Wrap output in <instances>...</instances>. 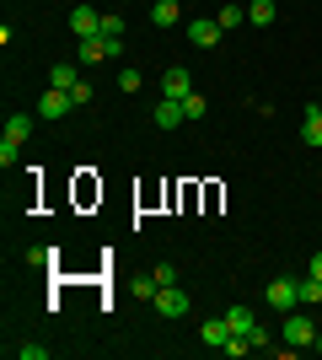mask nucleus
<instances>
[{"label":"nucleus","mask_w":322,"mask_h":360,"mask_svg":"<svg viewBox=\"0 0 322 360\" xmlns=\"http://www.w3.org/2000/svg\"><path fill=\"white\" fill-rule=\"evenodd\" d=\"M317 333H322V323H311L307 312H285V345L290 349H311Z\"/></svg>","instance_id":"f257e3e1"},{"label":"nucleus","mask_w":322,"mask_h":360,"mask_svg":"<svg viewBox=\"0 0 322 360\" xmlns=\"http://www.w3.org/2000/svg\"><path fill=\"white\" fill-rule=\"evenodd\" d=\"M70 108H76V97H70V91H60V86H48V91H43V103H38V119H48V124H60L65 113H70Z\"/></svg>","instance_id":"f03ea898"},{"label":"nucleus","mask_w":322,"mask_h":360,"mask_svg":"<svg viewBox=\"0 0 322 360\" xmlns=\"http://www.w3.org/2000/svg\"><path fill=\"white\" fill-rule=\"evenodd\" d=\"M220 38H226V32H220V22H215V16L188 22V44H194V49H220Z\"/></svg>","instance_id":"7ed1b4c3"},{"label":"nucleus","mask_w":322,"mask_h":360,"mask_svg":"<svg viewBox=\"0 0 322 360\" xmlns=\"http://www.w3.org/2000/svg\"><path fill=\"white\" fill-rule=\"evenodd\" d=\"M269 307L274 312H295L301 307V280H274L269 285Z\"/></svg>","instance_id":"20e7f679"},{"label":"nucleus","mask_w":322,"mask_h":360,"mask_svg":"<svg viewBox=\"0 0 322 360\" xmlns=\"http://www.w3.org/2000/svg\"><path fill=\"white\" fill-rule=\"evenodd\" d=\"M188 307H194V301L183 296V285H161V290H156V312H161V317H183Z\"/></svg>","instance_id":"39448f33"},{"label":"nucleus","mask_w":322,"mask_h":360,"mask_svg":"<svg viewBox=\"0 0 322 360\" xmlns=\"http://www.w3.org/2000/svg\"><path fill=\"white\" fill-rule=\"evenodd\" d=\"M70 32H76V38H97V32H102L97 6H76V11H70Z\"/></svg>","instance_id":"423d86ee"},{"label":"nucleus","mask_w":322,"mask_h":360,"mask_svg":"<svg viewBox=\"0 0 322 360\" xmlns=\"http://www.w3.org/2000/svg\"><path fill=\"white\" fill-rule=\"evenodd\" d=\"M151 119H156V129H183V119H188V113H183V103H177V97H161Z\"/></svg>","instance_id":"0eeeda50"},{"label":"nucleus","mask_w":322,"mask_h":360,"mask_svg":"<svg viewBox=\"0 0 322 360\" xmlns=\"http://www.w3.org/2000/svg\"><path fill=\"white\" fill-rule=\"evenodd\" d=\"M188 91H194V75H188L183 65H172V70L161 75V97H177V103H183Z\"/></svg>","instance_id":"6e6552de"},{"label":"nucleus","mask_w":322,"mask_h":360,"mask_svg":"<svg viewBox=\"0 0 322 360\" xmlns=\"http://www.w3.org/2000/svg\"><path fill=\"white\" fill-rule=\"evenodd\" d=\"M107 60V38H76V65H102Z\"/></svg>","instance_id":"1a4fd4ad"},{"label":"nucleus","mask_w":322,"mask_h":360,"mask_svg":"<svg viewBox=\"0 0 322 360\" xmlns=\"http://www.w3.org/2000/svg\"><path fill=\"white\" fill-rule=\"evenodd\" d=\"M199 339H204L210 349H226V339H231V323H226V317H204V323H199Z\"/></svg>","instance_id":"9d476101"},{"label":"nucleus","mask_w":322,"mask_h":360,"mask_svg":"<svg viewBox=\"0 0 322 360\" xmlns=\"http://www.w3.org/2000/svg\"><path fill=\"white\" fill-rule=\"evenodd\" d=\"M301 140H307L311 150L322 146V103H311V108H307V124H301Z\"/></svg>","instance_id":"9b49d317"},{"label":"nucleus","mask_w":322,"mask_h":360,"mask_svg":"<svg viewBox=\"0 0 322 360\" xmlns=\"http://www.w3.org/2000/svg\"><path fill=\"white\" fill-rule=\"evenodd\" d=\"M81 81V65H70V60H60L54 70H48V86H60V91H70Z\"/></svg>","instance_id":"f8f14e48"},{"label":"nucleus","mask_w":322,"mask_h":360,"mask_svg":"<svg viewBox=\"0 0 322 360\" xmlns=\"http://www.w3.org/2000/svg\"><path fill=\"white\" fill-rule=\"evenodd\" d=\"M177 16H183L177 0H156V6H151V22H156V27H177Z\"/></svg>","instance_id":"ddd939ff"},{"label":"nucleus","mask_w":322,"mask_h":360,"mask_svg":"<svg viewBox=\"0 0 322 360\" xmlns=\"http://www.w3.org/2000/svg\"><path fill=\"white\" fill-rule=\"evenodd\" d=\"M274 16H279V6H274V0H253V6H247V22H253V27H269Z\"/></svg>","instance_id":"4468645a"},{"label":"nucleus","mask_w":322,"mask_h":360,"mask_svg":"<svg viewBox=\"0 0 322 360\" xmlns=\"http://www.w3.org/2000/svg\"><path fill=\"white\" fill-rule=\"evenodd\" d=\"M226 323H231V333H253V328H258L253 307H231V312H226Z\"/></svg>","instance_id":"2eb2a0df"},{"label":"nucleus","mask_w":322,"mask_h":360,"mask_svg":"<svg viewBox=\"0 0 322 360\" xmlns=\"http://www.w3.org/2000/svg\"><path fill=\"white\" fill-rule=\"evenodd\" d=\"M27 135H32V119H27V113H11V119H6V140L27 146Z\"/></svg>","instance_id":"dca6fc26"},{"label":"nucleus","mask_w":322,"mask_h":360,"mask_svg":"<svg viewBox=\"0 0 322 360\" xmlns=\"http://www.w3.org/2000/svg\"><path fill=\"white\" fill-rule=\"evenodd\" d=\"M183 113H188V124H199L204 113H210V97H204V91H188V97H183Z\"/></svg>","instance_id":"f3484780"},{"label":"nucleus","mask_w":322,"mask_h":360,"mask_svg":"<svg viewBox=\"0 0 322 360\" xmlns=\"http://www.w3.org/2000/svg\"><path fill=\"white\" fill-rule=\"evenodd\" d=\"M215 22H220V32L242 27V22H247V6H220V11H215Z\"/></svg>","instance_id":"a211bd4d"},{"label":"nucleus","mask_w":322,"mask_h":360,"mask_svg":"<svg viewBox=\"0 0 322 360\" xmlns=\"http://www.w3.org/2000/svg\"><path fill=\"white\" fill-rule=\"evenodd\" d=\"M22 258H27L32 269H48V264H54V258H60V253H54V248H27V253H22Z\"/></svg>","instance_id":"6ab92c4d"},{"label":"nucleus","mask_w":322,"mask_h":360,"mask_svg":"<svg viewBox=\"0 0 322 360\" xmlns=\"http://www.w3.org/2000/svg\"><path fill=\"white\" fill-rule=\"evenodd\" d=\"M301 301H307V307H317V301H322V280H317V274L301 280Z\"/></svg>","instance_id":"aec40b11"},{"label":"nucleus","mask_w":322,"mask_h":360,"mask_svg":"<svg viewBox=\"0 0 322 360\" xmlns=\"http://www.w3.org/2000/svg\"><path fill=\"white\" fill-rule=\"evenodd\" d=\"M16 162H22V146H16V140H0V167H6V172H11Z\"/></svg>","instance_id":"412c9836"},{"label":"nucleus","mask_w":322,"mask_h":360,"mask_svg":"<svg viewBox=\"0 0 322 360\" xmlns=\"http://www.w3.org/2000/svg\"><path fill=\"white\" fill-rule=\"evenodd\" d=\"M156 290H161V285H156V274H140V280H135V296L140 301H156Z\"/></svg>","instance_id":"4be33fe9"},{"label":"nucleus","mask_w":322,"mask_h":360,"mask_svg":"<svg viewBox=\"0 0 322 360\" xmlns=\"http://www.w3.org/2000/svg\"><path fill=\"white\" fill-rule=\"evenodd\" d=\"M145 81H140V70H119V91H140Z\"/></svg>","instance_id":"5701e85b"},{"label":"nucleus","mask_w":322,"mask_h":360,"mask_svg":"<svg viewBox=\"0 0 322 360\" xmlns=\"http://www.w3.org/2000/svg\"><path fill=\"white\" fill-rule=\"evenodd\" d=\"M151 274H156V285H177V269H172V264H156Z\"/></svg>","instance_id":"b1692460"},{"label":"nucleus","mask_w":322,"mask_h":360,"mask_svg":"<svg viewBox=\"0 0 322 360\" xmlns=\"http://www.w3.org/2000/svg\"><path fill=\"white\" fill-rule=\"evenodd\" d=\"M102 32L107 38H123V16H102Z\"/></svg>","instance_id":"393cba45"},{"label":"nucleus","mask_w":322,"mask_h":360,"mask_svg":"<svg viewBox=\"0 0 322 360\" xmlns=\"http://www.w3.org/2000/svg\"><path fill=\"white\" fill-rule=\"evenodd\" d=\"M70 97H76V108H86V103H92V86H86V81H76V86H70Z\"/></svg>","instance_id":"a878e982"},{"label":"nucleus","mask_w":322,"mask_h":360,"mask_svg":"<svg viewBox=\"0 0 322 360\" xmlns=\"http://www.w3.org/2000/svg\"><path fill=\"white\" fill-rule=\"evenodd\" d=\"M247 339H253V349H269V345H274V339H269V328H263V323H258V328H253V333H247Z\"/></svg>","instance_id":"bb28decb"},{"label":"nucleus","mask_w":322,"mask_h":360,"mask_svg":"<svg viewBox=\"0 0 322 360\" xmlns=\"http://www.w3.org/2000/svg\"><path fill=\"white\" fill-rule=\"evenodd\" d=\"M16 355H22V360H48V349H43V345H22Z\"/></svg>","instance_id":"cd10ccee"},{"label":"nucleus","mask_w":322,"mask_h":360,"mask_svg":"<svg viewBox=\"0 0 322 360\" xmlns=\"http://www.w3.org/2000/svg\"><path fill=\"white\" fill-rule=\"evenodd\" d=\"M311 274H317V280H322V253H311Z\"/></svg>","instance_id":"c85d7f7f"},{"label":"nucleus","mask_w":322,"mask_h":360,"mask_svg":"<svg viewBox=\"0 0 322 360\" xmlns=\"http://www.w3.org/2000/svg\"><path fill=\"white\" fill-rule=\"evenodd\" d=\"M311 349H317V355H322V333H317V345H311Z\"/></svg>","instance_id":"c756f323"},{"label":"nucleus","mask_w":322,"mask_h":360,"mask_svg":"<svg viewBox=\"0 0 322 360\" xmlns=\"http://www.w3.org/2000/svg\"><path fill=\"white\" fill-rule=\"evenodd\" d=\"M317 323H322V317H317Z\"/></svg>","instance_id":"7c9ffc66"}]
</instances>
